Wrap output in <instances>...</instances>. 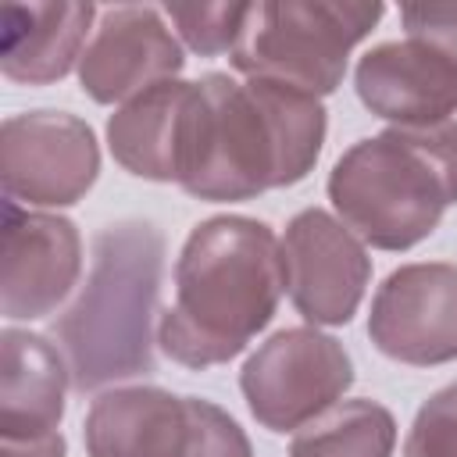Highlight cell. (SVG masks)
I'll return each mask as SVG.
<instances>
[{
  "mask_svg": "<svg viewBox=\"0 0 457 457\" xmlns=\"http://www.w3.org/2000/svg\"><path fill=\"white\" fill-rule=\"evenodd\" d=\"M286 293L282 243L246 214H214L186 236L175 261V300L161 311L157 346L182 368L204 371L239 357L278 311Z\"/></svg>",
  "mask_w": 457,
  "mask_h": 457,
  "instance_id": "6da1fadb",
  "label": "cell"
},
{
  "mask_svg": "<svg viewBox=\"0 0 457 457\" xmlns=\"http://www.w3.org/2000/svg\"><path fill=\"white\" fill-rule=\"evenodd\" d=\"M182 189L207 204L253 200L303 182L325 146V104L271 79L207 71Z\"/></svg>",
  "mask_w": 457,
  "mask_h": 457,
  "instance_id": "7a4b0ae2",
  "label": "cell"
},
{
  "mask_svg": "<svg viewBox=\"0 0 457 457\" xmlns=\"http://www.w3.org/2000/svg\"><path fill=\"white\" fill-rule=\"evenodd\" d=\"M164 271L157 225L129 218L93 236V264L75 303L54 321L79 393L154 371V314Z\"/></svg>",
  "mask_w": 457,
  "mask_h": 457,
  "instance_id": "3957f363",
  "label": "cell"
},
{
  "mask_svg": "<svg viewBox=\"0 0 457 457\" xmlns=\"http://www.w3.org/2000/svg\"><path fill=\"white\" fill-rule=\"evenodd\" d=\"M339 221L375 250H411L457 204V121L389 125L357 139L328 171Z\"/></svg>",
  "mask_w": 457,
  "mask_h": 457,
  "instance_id": "277c9868",
  "label": "cell"
},
{
  "mask_svg": "<svg viewBox=\"0 0 457 457\" xmlns=\"http://www.w3.org/2000/svg\"><path fill=\"white\" fill-rule=\"evenodd\" d=\"M382 14V4L357 0H261L250 4L228 64L246 79H271L321 100L343 86L350 50Z\"/></svg>",
  "mask_w": 457,
  "mask_h": 457,
  "instance_id": "5b68a950",
  "label": "cell"
},
{
  "mask_svg": "<svg viewBox=\"0 0 457 457\" xmlns=\"http://www.w3.org/2000/svg\"><path fill=\"white\" fill-rule=\"evenodd\" d=\"M353 386V361L339 339L314 325H293L268 336L243 364L239 389L268 432H296L343 400Z\"/></svg>",
  "mask_w": 457,
  "mask_h": 457,
  "instance_id": "8992f818",
  "label": "cell"
},
{
  "mask_svg": "<svg viewBox=\"0 0 457 457\" xmlns=\"http://www.w3.org/2000/svg\"><path fill=\"white\" fill-rule=\"evenodd\" d=\"M100 175L93 129L68 111H25L0 125L4 196L25 207H71Z\"/></svg>",
  "mask_w": 457,
  "mask_h": 457,
  "instance_id": "52a82bcc",
  "label": "cell"
},
{
  "mask_svg": "<svg viewBox=\"0 0 457 457\" xmlns=\"http://www.w3.org/2000/svg\"><path fill=\"white\" fill-rule=\"evenodd\" d=\"M278 243L293 307L314 328L346 325L371 282V257L364 243L321 207L293 214Z\"/></svg>",
  "mask_w": 457,
  "mask_h": 457,
  "instance_id": "ba28073f",
  "label": "cell"
},
{
  "mask_svg": "<svg viewBox=\"0 0 457 457\" xmlns=\"http://www.w3.org/2000/svg\"><path fill=\"white\" fill-rule=\"evenodd\" d=\"M368 336L378 353L411 368L457 361V264L418 261L389 271L371 296Z\"/></svg>",
  "mask_w": 457,
  "mask_h": 457,
  "instance_id": "9c48e42d",
  "label": "cell"
},
{
  "mask_svg": "<svg viewBox=\"0 0 457 457\" xmlns=\"http://www.w3.org/2000/svg\"><path fill=\"white\" fill-rule=\"evenodd\" d=\"M0 307L7 321L54 314L82 275V236L71 218L4 200Z\"/></svg>",
  "mask_w": 457,
  "mask_h": 457,
  "instance_id": "30bf717a",
  "label": "cell"
},
{
  "mask_svg": "<svg viewBox=\"0 0 457 457\" xmlns=\"http://www.w3.org/2000/svg\"><path fill=\"white\" fill-rule=\"evenodd\" d=\"M186 68L182 43L164 25V11L150 4L104 7L82 50L79 82L96 104H129L132 96L179 79Z\"/></svg>",
  "mask_w": 457,
  "mask_h": 457,
  "instance_id": "8fae6325",
  "label": "cell"
},
{
  "mask_svg": "<svg viewBox=\"0 0 457 457\" xmlns=\"http://www.w3.org/2000/svg\"><path fill=\"white\" fill-rule=\"evenodd\" d=\"M200 104V79H171L132 96L107 118L111 157L136 179L179 186L193 157Z\"/></svg>",
  "mask_w": 457,
  "mask_h": 457,
  "instance_id": "7c38bea8",
  "label": "cell"
},
{
  "mask_svg": "<svg viewBox=\"0 0 457 457\" xmlns=\"http://www.w3.org/2000/svg\"><path fill=\"white\" fill-rule=\"evenodd\" d=\"M361 104L396 129H425L457 114V68L418 39L378 43L353 68Z\"/></svg>",
  "mask_w": 457,
  "mask_h": 457,
  "instance_id": "4fadbf2b",
  "label": "cell"
},
{
  "mask_svg": "<svg viewBox=\"0 0 457 457\" xmlns=\"http://www.w3.org/2000/svg\"><path fill=\"white\" fill-rule=\"evenodd\" d=\"M89 457H186L193 443V396L161 386H114L82 421Z\"/></svg>",
  "mask_w": 457,
  "mask_h": 457,
  "instance_id": "5bb4252c",
  "label": "cell"
},
{
  "mask_svg": "<svg viewBox=\"0 0 457 457\" xmlns=\"http://www.w3.org/2000/svg\"><path fill=\"white\" fill-rule=\"evenodd\" d=\"M96 7L89 0L7 4L0 32V71L21 86L64 79L86 50Z\"/></svg>",
  "mask_w": 457,
  "mask_h": 457,
  "instance_id": "9a60e30c",
  "label": "cell"
},
{
  "mask_svg": "<svg viewBox=\"0 0 457 457\" xmlns=\"http://www.w3.org/2000/svg\"><path fill=\"white\" fill-rule=\"evenodd\" d=\"M68 382V361L46 336L7 325L0 336V439L57 432Z\"/></svg>",
  "mask_w": 457,
  "mask_h": 457,
  "instance_id": "2e32d148",
  "label": "cell"
},
{
  "mask_svg": "<svg viewBox=\"0 0 457 457\" xmlns=\"http://www.w3.org/2000/svg\"><path fill=\"white\" fill-rule=\"evenodd\" d=\"M396 418L375 400H339L293 432L289 457H393Z\"/></svg>",
  "mask_w": 457,
  "mask_h": 457,
  "instance_id": "e0dca14e",
  "label": "cell"
},
{
  "mask_svg": "<svg viewBox=\"0 0 457 457\" xmlns=\"http://www.w3.org/2000/svg\"><path fill=\"white\" fill-rule=\"evenodd\" d=\"M161 11L171 18L193 54L218 57L236 50L250 4H164Z\"/></svg>",
  "mask_w": 457,
  "mask_h": 457,
  "instance_id": "ac0fdd59",
  "label": "cell"
},
{
  "mask_svg": "<svg viewBox=\"0 0 457 457\" xmlns=\"http://www.w3.org/2000/svg\"><path fill=\"white\" fill-rule=\"evenodd\" d=\"M400 457H457V382L436 389L418 407Z\"/></svg>",
  "mask_w": 457,
  "mask_h": 457,
  "instance_id": "d6986e66",
  "label": "cell"
},
{
  "mask_svg": "<svg viewBox=\"0 0 457 457\" xmlns=\"http://www.w3.org/2000/svg\"><path fill=\"white\" fill-rule=\"evenodd\" d=\"M186 457H253V446L228 411L193 396V443Z\"/></svg>",
  "mask_w": 457,
  "mask_h": 457,
  "instance_id": "ffe728a7",
  "label": "cell"
},
{
  "mask_svg": "<svg viewBox=\"0 0 457 457\" xmlns=\"http://www.w3.org/2000/svg\"><path fill=\"white\" fill-rule=\"evenodd\" d=\"M400 21L407 39L439 50L457 68V4H403Z\"/></svg>",
  "mask_w": 457,
  "mask_h": 457,
  "instance_id": "44dd1931",
  "label": "cell"
},
{
  "mask_svg": "<svg viewBox=\"0 0 457 457\" xmlns=\"http://www.w3.org/2000/svg\"><path fill=\"white\" fill-rule=\"evenodd\" d=\"M0 457H68V443L61 432L39 439H0Z\"/></svg>",
  "mask_w": 457,
  "mask_h": 457,
  "instance_id": "7402d4cb",
  "label": "cell"
}]
</instances>
